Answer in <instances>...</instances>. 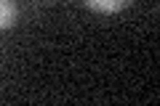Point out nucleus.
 <instances>
[{
    "mask_svg": "<svg viewBox=\"0 0 160 106\" xmlns=\"http://www.w3.org/2000/svg\"><path fill=\"white\" fill-rule=\"evenodd\" d=\"M86 6L99 13H118L126 6H131V0H86Z\"/></svg>",
    "mask_w": 160,
    "mask_h": 106,
    "instance_id": "nucleus-1",
    "label": "nucleus"
},
{
    "mask_svg": "<svg viewBox=\"0 0 160 106\" xmlns=\"http://www.w3.org/2000/svg\"><path fill=\"white\" fill-rule=\"evenodd\" d=\"M16 3L13 0H0V29H8L13 27V21H16Z\"/></svg>",
    "mask_w": 160,
    "mask_h": 106,
    "instance_id": "nucleus-2",
    "label": "nucleus"
}]
</instances>
